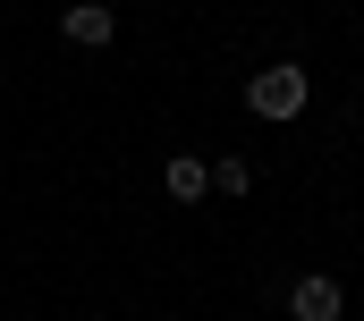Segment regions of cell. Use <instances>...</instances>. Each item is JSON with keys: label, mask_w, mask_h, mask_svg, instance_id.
Listing matches in <instances>:
<instances>
[{"label": "cell", "mask_w": 364, "mask_h": 321, "mask_svg": "<svg viewBox=\"0 0 364 321\" xmlns=\"http://www.w3.org/2000/svg\"><path fill=\"white\" fill-rule=\"evenodd\" d=\"M212 195H255V160H246V153H220V160H212Z\"/></svg>", "instance_id": "obj_5"}, {"label": "cell", "mask_w": 364, "mask_h": 321, "mask_svg": "<svg viewBox=\"0 0 364 321\" xmlns=\"http://www.w3.org/2000/svg\"><path fill=\"white\" fill-rule=\"evenodd\" d=\"M161 195H170V203H203V195H212V160L178 153L170 169H161Z\"/></svg>", "instance_id": "obj_4"}, {"label": "cell", "mask_w": 364, "mask_h": 321, "mask_svg": "<svg viewBox=\"0 0 364 321\" xmlns=\"http://www.w3.org/2000/svg\"><path fill=\"white\" fill-rule=\"evenodd\" d=\"M60 34H68L77 51H110V34H119V17H110L102 0H77V9L60 17Z\"/></svg>", "instance_id": "obj_3"}, {"label": "cell", "mask_w": 364, "mask_h": 321, "mask_svg": "<svg viewBox=\"0 0 364 321\" xmlns=\"http://www.w3.org/2000/svg\"><path fill=\"white\" fill-rule=\"evenodd\" d=\"M348 313V288L331 279V271H305L296 288H288V321H339Z\"/></svg>", "instance_id": "obj_2"}, {"label": "cell", "mask_w": 364, "mask_h": 321, "mask_svg": "<svg viewBox=\"0 0 364 321\" xmlns=\"http://www.w3.org/2000/svg\"><path fill=\"white\" fill-rule=\"evenodd\" d=\"M305 102H314V77H305L296 60H272L263 77L246 85V110H255V119H305Z\"/></svg>", "instance_id": "obj_1"}]
</instances>
